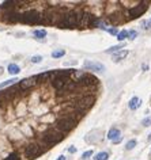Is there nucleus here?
Instances as JSON below:
<instances>
[{
    "label": "nucleus",
    "mask_w": 151,
    "mask_h": 160,
    "mask_svg": "<svg viewBox=\"0 0 151 160\" xmlns=\"http://www.w3.org/2000/svg\"><path fill=\"white\" fill-rule=\"evenodd\" d=\"M108 159H109V153L105 152V151L98 152V153L95 155V157H94V160H108Z\"/></svg>",
    "instance_id": "18"
},
{
    "label": "nucleus",
    "mask_w": 151,
    "mask_h": 160,
    "mask_svg": "<svg viewBox=\"0 0 151 160\" xmlns=\"http://www.w3.org/2000/svg\"><path fill=\"white\" fill-rule=\"evenodd\" d=\"M37 76V82L42 83V82H51L52 80V71H47V72H42L40 75H36Z\"/></svg>",
    "instance_id": "10"
},
{
    "label": "nucleus",
    "mask_w": 151,
    "mask_h": 160,
    "mask_svg": "<svg viewBox=\"0 0 151 160\" xmlns=\"http://www.w3.org/2000/svg\"><path fill=\"white\" fill-rule=\"evenodd\" d=\"M3 73H4V68L0 67V75H3Z\"/></svg>",
    "instance_id": "32"
},
{
    "label": "nucleus",
    "mask_w": 151,
    "mask_h": 160,
    "mask_svg": "<svg viewBox=\"0 0 151 160\" xmlns=\"http://www.w3.org/2000/svg\"><path fill=\"white\" fill-rule=\"evenodd\" d=\"M7 69H8V73H11V75H18V73L21 72V68L16 64H10Z\"/></svg>",
    "instance_id": "16"
},
{
    "label": "nucleus",
    "mask_w": 151,
    "mask_h": 160,
    "mask_svg": "<svg viewBox=\"0 0 151 160\" xmlns=\"http://www.w3.org/2000/svg\"><path fill=\"white\" fill-rule=\"evenodd\" d=\"M38 82H37V76H30V78H26L23 80H19V88L22 91H26V90H30V88L36 87Z\"/></svg>",
    "instance_id": "9"
},
{
    "label": "nucleus",
    "mask_w": 151,
    "mask_h": 160,
    "mask_svg": "<svg viewBox=\"0 0 151 160\" xmlns=\"http://www.w3.org/2000/svg\"><path fill=\"white\" fill-rule=\"evenodd\" d=\"M68 152H69V153H75V152H76V148H75V147H69V148H68Z\"/></svg>",
    "instance_id": "29"
},
{
    "label": "nucleus",
    "mask_w": 151,
    "mask_h": 160,
    "mask_svg": "<svg viewBox=\"0 0 151 160\" xmlns=\"http://www.w3.org/2000/svg\"><path fill=\"white\" fill-rule=\"evenodd\" d=\"M94 102H95V96H94V95H84V96H82V98L79 99L76 103H73V107L78 108V110H82V111L86 113V111L94 104Z\"/></svg>",
    "instance_id": "6"
},
{
    "label": "nucleus",
    "mask_w": 151,
    "mask_h": 160,
    "mask_svg": "<svg viewBox=\"0 0 151 160\" xmlns=\"http://www.w3.org/2000/svg\"><path fill=\"white\" fill-rule=\"evenodd\" d=\"M1 104H3V100H1V99H0V106H1Z\"/></svg>",
    "instance_id": "35"
},
{
    "label": "nucleus",
    "mask_w": 151,
    "mask_h": 160,
    "mask_svg": "<svg viewBox=\"0 0 151 160\" xmlns=\"http://www.w3.org/2000/svg\"><path fill=\"white\" fill-rule=\"evenodd\" d=\"M121 140H123V137H121V136H120L119 139H116L115 141H113V144H119V143H121Z\"/></svg>",
    "instance_id": "30"
},
{
    "label": "nucleus",
    "mask_w": 151,
    "mask_h": 160,
    "mask_svg": "<svg viewBox=\"0 0 151 160\" xmlns=\"http://www.w3.org/2000/svg\"><path fill=\"white\" fill-rule=\"evenodd\" d=\"M42 61V56H33L31 57V62L33 64H38V62Z\"/></svg>",
    "instance_id": "27"
},
{
    "label": "nucleus",
    "mask_w": 151,
    "mask_h": 160,
    "mask_svg": "<svg viewBox=\"0 0 151 160\" xmlns=\"http://www.w3.org/2000/svg\"><path fill=\"white\" fill-rule=\"evenodd\" d=\"M142 125H143L144 128H148V126L151 125V117H146V118L142 121Z\"/></svg>",
    "instance_id": "26"
},
{
    "label": "nucleus",
    "mask_w": 151,
    "mask_h": 160,
    "mask_svg": "<svg viewBox=\"0 0 151 160\" xmlns=\"http://www.w3.org/2000/svg\"><path fill=\"white\" fill-rule=\"evenodd\" d=\"M147 69H148V65H146V64H144V65H143V71H147Z\"/></svg>",
    "instance_id": "33"
},
{
    "label": "nucleus",
    "mask_w": 151,
    "mask_h": 160,
    "mask_svg": "<svg viewBox=\"0 0 151 160\" xmlns=\"http://www.w3.org/2000/svg\"><path fill=\"white\" fill-rule=\"evenodd\" d=\"M57 26L60 29H73L79 26L78 11H69L67 14L60 16V21L57 22Z\"/></svg>",
    "instance_id": "2"
},
{
    "label": "nucleus",
    "mask_w": 151,
    "mask_h": 160,
    "mask_svg": "<svg viewBox=\"0 0 151 160\" xmlns=\"http://www.w3.org/2000/svg\"><path fill=\"white\" fill-rule=\"evenodd\" d=\"M148 140H150V141H151V133L148 134Z\"/></svg>",
    "instance_id": "34"
},
{
    "label": "nucleus",
    "mask_w": 151,
    "mask_h": 160,
    "mask_svg": "<svg viewBox=\"0 0 151 160\" xmlns=\"http://www.w3.org/2000/svg\"><path fill=\"white\" fill-rule=\"evenodd\" d=\"M93 153H94L93 151H86V152H83V155H82V159H83V160H87L90 156L93 155Z\"/></svg>",
    "instance_id": "28"
},
{
    "label": "nucleus",
    "mask_w": 151,
    "mask_h": 160,
    "mask_svg": "<svg viewBox=\"0 0 151 160\" xmlns=\"http://www.w3.org/2000/svg\"><path fill=\"white\" fill-rule=\"evenodd\" d=\"M33 35L36 37L37 39H42V38H45V37H47V30H44V29L34 30V31H33Z\"/></svg>",
    "instance_id": "17"
},
{
    "label": "nucleus",
    "mask_w": 151,
    "mask_h": 160,
    "mask_svg": "<svg viewBox=\"0 0 151 160\" xmlns=\"http://www.w3.org/2000/svg\"><path fill=\"white\" fill-rule=\"evenodd\" d=\"M21 22L26 25H44L42 14L37 12L36 10H27L26 12L21 14Z\"/></svg>",
    "instance_id": "4"
},
{
    "label": "nucleus",
    "mask_w": 151,
    "mask_h": 160,
    "mask_svg": "<svg viewBox=\"0 0 151 160\" xmlns=\"http://www.w3.org/2000/svg\"><path fill=\"white\" fill-rule=\"evenodd\" d=\"M56 160H67V157H65V156H64V155H60V156H59V157H57V159H56Z\"/></svg>",
    "instance_id": "31"
},
{
    "label": "nucleus",
    "mask_w": 151,
    "mask_h": 160,
    "mask_svg": "<svg viewBox=\"0 0 151 160\" xmlns=\"http://www.w3.org/2000/svg\"><path fill=\"white\" fill-rule=\"evenodd\" d=\"M147 3H139L138 5H133L128 10V18L129 19H135L138 16H142L147 11Z\"/></svg>",
    "instance_id": "7"
},
{
    "label": "nucleus",
    "mask_w": 151,
    "mask_h": 160,
    "mask_svg": "<svg viewBox=\"0 0 151 160\" xmlns=\"http://www.w3.org/2000/svg\"><path fill=\"white\" fill-rule=\"evenodd\" d=\"M125 46V44L124 42H121V44H119V45H115V46H110L108 50H106V53H117V52H120L121 49Z\"/></svg>",
    "instance_id": "15"
},
{
    "label": "nucleus",
    "mask_w": 151,
    "mask_h": 160,
    "mask_svg": "<svg viewBox=\"0 0 151 160\" xmlns=\"http://www.w3.org/2000/svg\"><path fill=\"white\" fill-rule=\"evenodd\" d=\"M83 68L87 69V71H93V72H98V73L105 72L104 64H101V62H98V61H91V60H84Z\"/></svg>",
    "instance_id": "8"
},
{
    "label": "nucleus",
    "mask_w": 151,
    "mask_h": 160,
    "mask_svg": "<svg viewBox=\"0 0 151 160\" xmlns=\"http://www.w3.org/2000/svg\"><path fill=\"white\" fill-rule=\"evenodd\" d=\"M45 148H42L40 144H37V143H31V144L26 145L25 147V157L29 160H34L37 159L38 156H41L44 152H45Z\"/></svg>",
    "instance_id": "5"
},
{
    "label": "nucleus",
    "mask_w": 151,
    "mask_h": 160,
    "mask_svg": "<svg viewBox=\"0 0 151 160\" xmlns=\"http://www.w3.org/2000/svg\"><path fill=\"white\" fill-rule=\"evenodd\" d=\"M64 137H65V134L61 133L57 128H49V129H48L45 133H42V136L40 137V143H41L40 145H41L42 148H45V149H49L51 147L59 144Z\"/></svg>",
    "instance_id": "1"
},
{
    "label": "nucleus",
    "mask_w": 151,
    "mask_h": 160,
    "mask_svg": "<svg viewBox=\"0 0 151 160\" xmlns=\"http://www.w3.org/2000/svg\"><path fill=\"white\" fill-rule=\"evenodd\" d=\"M142 104V99L138 98V96H133V98L129 100V103H128V107L131 108V110H138V108L140 107Z\"/></svg>",
    "instance_id": "11"
},
{
    "label": "nucleus",
    "mask_w": 151,
    "mask_h": 160,
    "mask_svg": "<svg viewBox=\"0 0 151 160\" xmlns=\"http://www.w3.org/2000/svg\"><path fill=\"white\" fill-rule=\"evenodd\" d=\"M136 37H138V31H136V30H129V31H128V39L133 41Z\"/></svg>",
    "instance_id": "23"
},
{
    "label": "nucleus",
    "mask_w": 151,
    "mask_h": 160,
    "mask_svg": "<svg viewBox=\"0 0 151 160\" xmlns=\"http://www.w3.org/2000/svg\"><path fill=\"white\" fill-rule=\"evenodd\" d=\"M125 38H128V30H121L119 34H117V39L120 42H123Z\"/></svg>",
    "instance_id": "20"
},
{
    "label": "nucleus",
    "mask_w": 151,
    "mask_h": 160,
    "mask_svg": "<svg viewBox=\"0 0 151 160\" xmlns=\"http://www.w3.org/2000/svg\"><path fill=\"white\" fill-rule=\"evenodd\" d=\"M65 54V50L64 49H57V50H53L52 52V57L53 58H60V57H64Z\"/></svg>",
    "instance_id": "19"
},
{
    "label": "nucleus",
    "mask_w": 151,
    "mask_h": 160,
    "mask_svg": "<svg viewBox=\"0 0 151 160\" xmlns=\"http://www.w3.org/2000/svg\"><path fill=\"white\" fill-rule=\"evenodd\" d=\"M128 50H120V52H117V53H115V54H113V61L115 62H117V61H121V60H124L125 57L128 56Z\"/></svg>",
    "instance_id": "13"
},
{
    "label": "nucleus",
    "mask_w": 151,
    "mask_h": 160,
    "mask_svg": "<svg viewBox=\"0 0 151 160\" xmlns=\"http://www.w3.org/2000/svg\"><path fill=\"white\" fill-rule=\"evenodd\" d=\"M4 160H21V156L18 155L16 152H12V153H10L7 157H4Z\"/></svg>",
    "instance_id": "22"
},
{
    "label": "nucleus",
    "mask_w": 151,
    "mask_h": 160,
    "mask_svg": "<svg viewBox=\"0 0 151 160\" xmlns=\"http://www.w3.org/2000/svg\"><path fill=\"white\" fill-rule=\"evenodd\" d=\"M136 144H138V141H136V140H129V141L125 144V149H127V151L133 149V148L136 147Z\"/></svg>",
    "instance_id": "21"
},
{
    "label": "nucleus",
    "mask_w": 151,
    "mask_h": 160,
    "mask_svg": "<svg viewBox=\"0 0 151 160\" xmlns=\"http://www.w3.org/2000/svg\"><path fill=\"white\" fill-rule=\"evenodd\" d=\"M120 134H121V132L119 129H116V128H112V129L108 132V140H112V141H115L116 139H119L120 137Z\"/></svg>",
    "instance_id": "12"
},
{
    "label": "nucleus",
    "mask_w": 151,
    "mask_h": 160,
    "mask_svg": "<svg viewBox=\"0 0 151 160\" xmlns=\"http://www.w3.org/2000/svg\"><path fill=\"white\" fill-rule=\"evenodd\" d=\"M105 31H108V33H109V34H112V35H117V34H119V29H117V27H112V29L106 27V29H105Z\"/></svg>",
    "instance_id": "24"
},
{
    "label": "nucleus",
    "mask_w": 151,
    "mask_h": 160,
    "mask_svg": "<svg viewBox=\"0 0 151 160\" xmlns=\"http://www.w3.org/2000/svg\"><path fill=\"white\" fill-rule=\"evenodd\" d=\"M16 82H19L16 78H12V79H8V80H5V82L0 83V90H3V88L8 87V86H14V84H16Z\"/></svg>",
    "instance_id": "14"
},
{
    "label": "nucleus",
    "mask_w": 151,
    "mask_h": 160,
    "mask_svg": "<svg viewBox=\"0 0 151 160\" xmlns=\"http://www.w3.org/2000/svg\"><path fill=\"white\" fill-rule=\"evenodd\" d=\"M76 125H78V121L73 119L72 117H69V115H61V117L57 119L55 128H57L61 133L65 134V133H68V132H71L72 129H75Z\"/></svg>",
    "instance_id": "3"
},
{
    "label": "nucleus",
    "mask_w": 151,
    "mask_h": 160,
    "mask_svg": "<svg viewBox=\"0 0 151 160\" xmlns=\"http://www.w3.org/2000/svg\"><path fill=\"white\" fill-rule=\"evenodd\" d=\"M150 23H151V19H150Z\"/></svg>",
    "instance_id": "36"
},
{
    "label": "nucleus",
    "mask_w": 151,
    "mask_h": 160,
    "mask_svg": "<svg viewBox=\"0 0 151 160\" xmlns=\"http://www.w3.org/2000/svg\"><path fill=\"white\" fill-rule=\"evenodd\" d=\"M140 26H142L143 30H148V29L151 27V23H150V21H142Z\"/></svg>",
    "instance_id": "25"
}]
</instances>
